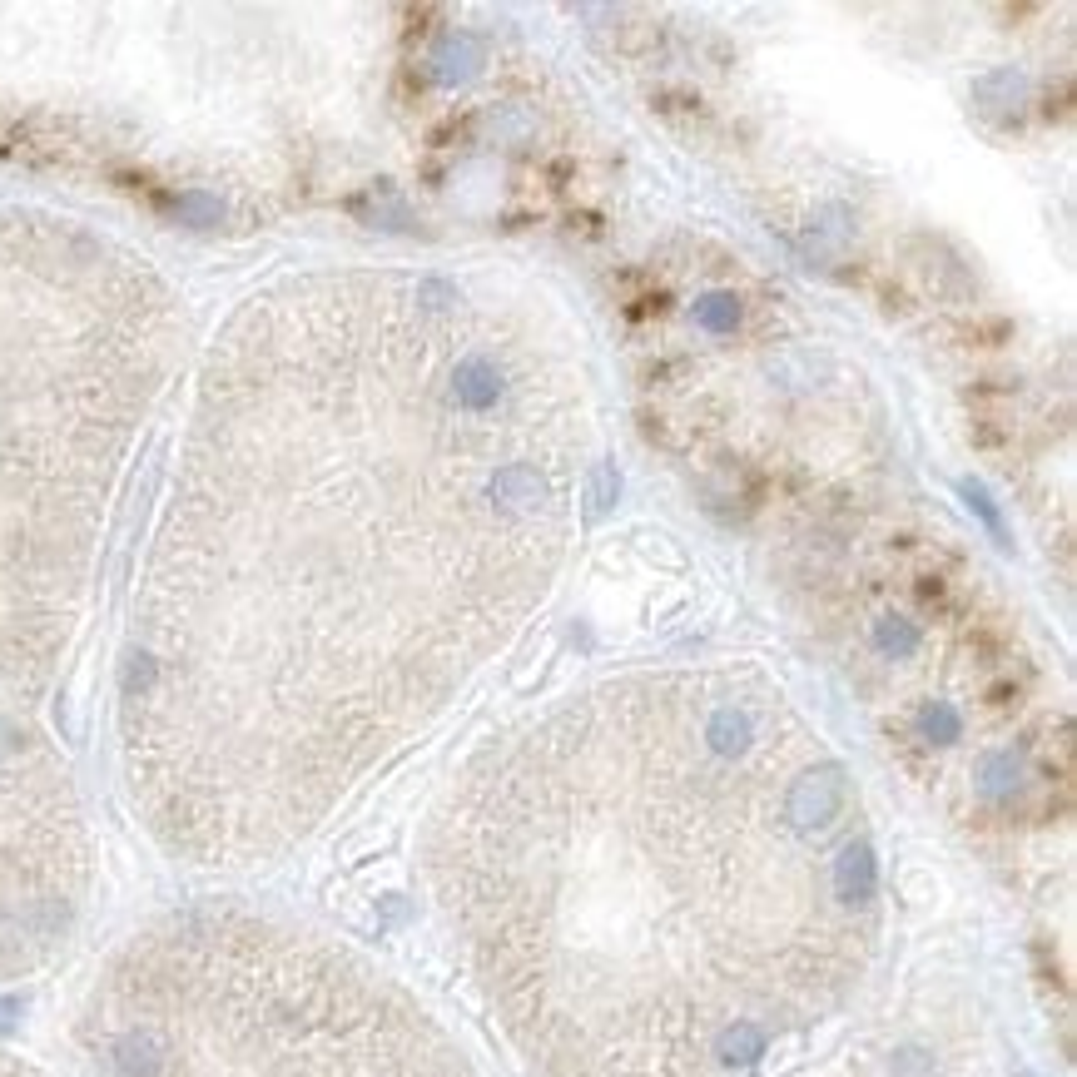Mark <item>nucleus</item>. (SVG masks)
<instances>
[{
    "instance_id": "4",
    "label": "nucleus",
    "mask_w": 1077,
    "mask_h": 1077,
    "mask_svg": "<svg viewBox=\"0 0 1077 1077\" xmlns=\"http://www.w3.org/2000/svg\"><path fill=\"white\" fill-rule=\"evenodd\" d=\"M854 581L869 596L839 586L834 606H854L859 621H824L839 636V671L904 770L983 839L1053 829L1068 809V715L1013 641V621L973 596L978 576L943 571L929 546L904 541L894 566Z\"/></svg>"
},
{
    "instance_id": "1",
    "label": "nucleus",
    "mask_w": 1077,
    "mask_h": 1077,
    "mask_svg": "<svg viewBox=\"0 0 1077 1077\" xmlns=\"http://www.w3.org/2000/svg\"><path fill=\"white\" fill-rule=\"evenodd\" d=\"M591 462V363L541 288L353 269L254 298L125 656L154 834L244 864L318 829L532 626Z\"/></svg>"
},
{
    "instance_id": "2",
    "label": "nucleus",
    "mask_w": 1077,
    "mask_h": 1077,
    "mask_svg": "<svg viewBox=\"0 0 1077 1077\" xmlns=\"http://www.w3.org/2000/svg\"><path fill=\"white\" fill-rule=\"evenodd\" d=\"M427 884L532 1077H755L884 934L849 765L740 661L606 675L492 735L432 814Z\"/></svg>"
},
{
    "instance_id": "3",
    "label": "nucleus",
    "mask_w": 1077,
    "mask_h": 1077,
    "mask_svg": "<svg viewBox=\"0 0 1077 1077\" xmlns=\"http://www.w3.org/2000/svg\"><path fill=\"white\" fill-rule=\"evenodd\" d=\"M95 1077H477L388 973L249 914H189L135 939L90 998Z\"/></svg>"
}]
</instances>
